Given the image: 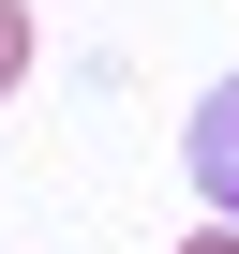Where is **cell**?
<instances>
[{"instance_id":"cell-1","label":"cell","mask_w":239,"mask_h":254,"mask_svg":"<svg viewBox=\"0 0 239 254\" xmlns=\"http://www.w3.org/2000/svg\"><path fill=\"white\" fill-rule=\"evenodd\" d=\"M179 165H194V194L239 224V75H209V105H194V135H179Z\"/></svg>"},{"instance_id":"cell-2","label":"cell","mask_w":239,"mask_h":254,"mask_svg":"<svg viewBox=\"0 0 239 254\" xmlns=\"http://www.w3.org/2000/svg\"><path fill=\"white\" fill-rule=\"evenodd\" d=\"M30 75V0H0V90Z\"/></svg>"},{"instance_id":"cell-3","label":"cell","mask_w":239,"mask_h":254,"mask_svg":"<svg viewBox=\"0 0 239 254\" xmlns=\"http://www.w3.org/2000/svg\"><path fill=\"white\" fill-rule=\"evenodd\" d=\"M179 254H239V224H194V239H179Z\"/></svg>"}]
</instances>
